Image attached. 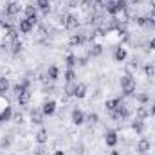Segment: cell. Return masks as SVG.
<instances>
[{
	"label": "cell",
	"mask_w": 155,
	"mask_h": 155,
	"mask_svg": "<svg viewBox=\"0 0 155 155\" xmlns=\"http://www.w3.org/2000/svg\"><path fill=\"white\" fill-rule=\"evenodd\" d=\"M116 5H117V11H124L128 7V0H116Z\"/></svg>",
	"instance_id": "cell-31"
},
{
	"label": "cell",
	"mask_w": 155,
	"mask_h": 155,
	"mask_svg": "<svg viewBox=\"0 0 155 155\" xmlns=\"http://www.w3.org/2000/svg\"><path fill=\"white\" fill-rule=\"evenodd\" d=\"M144 74H146L148 78L155 76V65L153 63H146V65H144Z\"/></svg>",
	"instance_id": "cell-25"
},
{
	"label": "cell",
	"mask_w": 155,
	"mask_h": 155,
	"mask_svg": "<svg viewBox=\"0 0 155 155\" xmlns=\"http://www.w3.org/2000/svg\"><path fill=\"white\" fill-rule=\"evenodd\" d=\"M58 76H60V69H58L56 65H51V67H49V71H47V78H49L51 81H56Z\"/></svg>",
	"instance_id": "cell-18"
},
{
	"label": "cell",
	"mask_w": 155,
	"mask_h": 155,
	"mask_svg": "<svg viewBox=\"0 0 155 155\" xmlns=\"http://www.w3.org/2000/svg\"><path fill=\"white\" fill-rule=\"evenodd\" d=\"M87 121H88L90 124H97V123H99V116H97L96 112H90V114L87 116Z\"/></svg>",
	"instance_id": "cell-28"
},
{
	"label": "cell",
	"mask_w": 155,
	"mask_h": 155,
	"mask_svg": "<svg viewBox=\"0 0 155 155\" xmlns=\"http://www.w3.org/2000/svg\"><path fill=\"white\" fill-rule=\"evenodd\" d=\"M61 22H63V27L65 29H76L78 25H79V20H78V16H74V15H65Z\"/></svg>",
	"instance_id": "cell-3"
},
{
	"label": "cell",
	"mask_w": 155,
	"mask_h": 155,
	"mask_svg": "<svg viewBox=\"0 0 155 155\" xmlns=\"http://www.w3.org/2000/svg\"><path fill=\"white\" fill-rule=\"evenodd\" d=\"M76 85L78 83H74V81H71V83L65 85V97H72L76 94Z\"/></svg>",
	"instance_id": "cell-19"
},
{
	"label": "cell",
	"mask_w": 155,
	"mask_h": 155,
	"mask_svg": "<svg viewBox=\"0 0 155 155\" xmlns=\"http://www.w3.org/2000/svg\"><path fill=\"white\" fill-rule=\"evenodd\" d=\"M9 116H11V108H9V107H5V112L2 114V119H4V121H7Z\"/></svg>",
	"instance_id": "cell-35"
},
{
	"label": "cell",
	"mask_w": 155,
	"mask_h": 155,
	"mask_svg": "<svg viewBox=\"0 0 155 155\" xmlns=\"http://www.w3.org/2000/svg\"><path fill=\"white\" fill-rule=\"evenodd\" d=\"M35 139H36V143H38V144H45V143H47V139H49L47 130H45V128H40L38 132H36V135H35Z\"/></svg>",
	"instance_id": "cell-10"
},
{
	"label": "cell",
	"mask_w": 155,
	"mask_h": 155,
	"mask_svg": "<svg viewBox=\"0 0 155 155\" xmlns=\"http://www.w3.org/2000/svg\"><path fill=\"white\" fill-rule=\"evenodd\" d=\"M108 114H110V117H112L114 121H124V119L130 117V110H128V107H126L124 103H121L116 110H112V112H108Z\"/></svg>",
	"instance_id": "cell-2"
},
{
	"label": "cell",
	"mask_w": 155,
	"mask_h": 155,
	"mask_svg": "<svg viewBox=\"0 0 155 155\" xmlns=\"http://www.w3.org/2000/svg\"><path fill=\"white\" fill-rule=\"evenodd\" d=\"M78 61H79V65H87V58H79Z\"/></svg>",
	"instance_id": "cell-39"
},
{
	"label": "cell",
	"mask_w": 155,
	"mask_h": 155,
	"mask_svg": "<svg viewBox=\"0 0 155 155\" xmlns=\"http://www.w3.org/2000/svg\"><path fill=\"white\" fill-rule=\"evenodd\" d=\"M7 88H9V79L2 76L0 78V92H7Z\"/></svg>",
	"instance_id": "cell-27"
},
{
	"label": "cell",
	"mask_w": 155,
	"mask_h": 155,
	"mask_svg": "<svg viewBox=\"0 0 155 155\" xmlns=\"http://www.w3.org/2000/svg\"><path fill=\"white\" fill-rule=\"evenodd\" d=\"M31 119H33L35 124H41L43 123V112L41 110H33L31 112Z\"/></svg>",
	"instance_id": "cell-20"
},
{
	"label": "cell",
	"mask_w": 155,
	"mask_h": 155,
	"mask_svg": "<svg viewBox=\"0 0 155 155\" xmlns=\"http://www.w3.org/2000/svg\"><path fill=\"white\" fill-rule=\"evenodd\" d=\"M36 9H38L36 5H25V9H24V13H25V18L38 16V11H36Z\"/></svg>",
	"instance_id": "cell-21"
},
{
	"label": "cell",
	"mask_w": 155,
	"mask_h": 155,
	"mask_svg": "<svg viewBox=\"0 0 155 155\" xmlns=\"http://www.w3.org/2000/svg\"><path fill=\"white\" fill-rule=\"evenodd\" d=\"M150 146H152V144H150L148 139H139V143H137V152H139L141 155H144L148 150H150Z\"/></svg>",
	"instance_id": "cell-8"
},
{
	"label": "cell",
	"mask_w": 155,
	"mask_h": 155,
	"mask_svg": "<svg viewBox=\"0 0 155 155\" xmlns=\"http://www.w3.org/2000/svg\"><path fill=\"white\" fill-rule=\"evenodd\" d=\"M135 24L141 25V27H148V25H152V24H150V18H146V16H137V18H135Z\"/></svg>",
	"instance_id": "cell-24"
},
{
	"label": "cell",
	"mask_w": 155,
	"mask_h": 155,
	"mask_svg": "<svg viewBox=\"0 0 155 155\" xmlns=\"http://www.w3.org/2000/svg\"><path fill=\"white\" fill-rule=\"evenodd\" d=\"M110 155H119V152H117V150H114V152H112Z\"/></svg>",
	"instance_id": "cell-43"
},
{
	"label": "cell",
	"mask_w": 155,
	"mask_h": 155,
	"mask_svg": "<svg viewBox=\"0 0 155 155\" xmlns=\"http://www.w3.org/2000/svg\"><path fill=\"white\" fill-rule=\"evenodd\" d=\"M135 116H137V119H146V117H150V108L146 105H141L135 108Z\"/></svg>",
	"instance_id": "cell-7"
},
{
	"label": "cell",
	"mask_w": 155,
	"mask_h": 155,
	"mask_svg": "<svg viewBox=\"0 0 155 155\" xmlns=\"http://www.w3.org/2000/svg\"><path fill=\"white\" fill-rule=\"evenodd\" d=\"M135 99H137L139 103H146V101H148L150 97H148L146 94H137V96H135Z\"/></svg>",
	"instance_id": "cell-34"
},
{
	"label": "cell",
	"mask_w": 155,
	"mask_h": 155,
	"mask_svg": "<svg viewBox=\"0 0 155 155\" xmlns=\"http://www.w3.org/2000/svg\"><path fill=\"white\" fill-rule=\"evenodd\" d=\"M54 110H56V101H45L43 105H41V112H43V116H52L54 114Z\"/></svg>",
	"instance_id": "cell-5"
},
{
	"label": "cell",
	"mask_w": 155,
	"mask_h": 155,
	"mask_svg": "<svg viewBox=\"0 0 155 155\" xmlns=\"http://www.w3.org/2000/svg\"><path fill=\"white\" fill-rule=\"evenodd\" d=\"M150 49H152V51H155V38L150 40Z\"/></svg>",
	"instance_id": "cell-38"
},
{
	"label": "cell",
	"mask_w": 155,
	"mask_h": 155,
	"mask_svg": "<svg viewBox=\"0 0 155 155\" xmlns=\"http://www.w3.org/2000/svg\"><path fill=\"white\" fill-rule=\"evenodd\" d=\"M152 9L155 11V0H152Z\"/></svg>",
	"instance_id": "cell-42"
},
{
	"label": "cell",
	"mask_w": 155,
	"mask_h": 155,
	"mask_svg": "<svg viewBox=\"0 0 155 155\" xmlns=\"http://www.w3.org/2000/svg\"><path fill=\"white\" fill-rule=\"evenodd\" d=\"M22 119H24L22 114H15V116H13V121H15V123H22Z\"/></svg>",
	"instance_id": "cell-36"
},
{
	"label": "cell",
	"mask_w": 155,
	"mask_h": 155,
	"mask_svg": "<svg viewBox=\"0 0 155 155\" xmlns=\"http://www.w3.org/2000/svg\"><path fill=\"white\" fill-rule=\"evenodd\" d=\"M54 155H65V153H63V152H56Z\"/></svg>",
	"instance_id": "cell-44"
},
{
	"label": "cell",
	"mask_w": 155,
	"mask_h": 155,
	"mask_svg": "<svg viewBox=\"0 0 155 155\" xmlns=\"http://www.w3.org/2000/svg\"><path fill=\"white\" fill-rule=\"evenodd\" d=\"M36 7H38L43 15H49V11H51V2H49V0H36Z\"/></svg>",
	"instance_id": "cell-12"
},
{
	"label": "cell",
	"mask_w": 155,
	"mask_h": 155,
	"mask_svg": "<svg viewBox=\"0 0 155 155\" xmlns=\"http://www.w3.org/2000/svg\"><path fill=\"white\" fill-rule=\"evenodd\" d=\"M76 63H78V58L74 56V54H69V56H67V60H65V65H67L69 69H72Z\"/></svg>",
	"instance_id": "cell-26"
},
{
	"label": "cell",
	"mask_w": 155,
	"mask_h": 155,
	"mask_svg": "<svg viewBox=\"0 0 155 155\" xmlns=\"http://www.w3.org/2000/svg\"><path fill=\"white\" fill-rule=\"evenodd\" d=\"M101 52H103V47H101L99 43H94V45H92V51H90V54H92V56H99Z\"/></svg>",
	"instance_id": "cell-29"
},
{
	"label": "cell",
	"mask_w": 155,
	"mask_h": 155,
	"mask_svg": "<svg viewBox=\"0 0 155 155\" xmlns=\"http://www.w3.org/2000/svg\"><path fill=\"white\" fill-rule=\"evenodd\" d=\"M121 103H123V99H121V97H116V99H108V101L105 103V108H107L108 112H112V110H116V108L119 107V105H121Z\"/></svg>",
	"instance_id": "cell-13"
},
{
	"label": "cell",
	"mask_w": 155,
	"mask_h": 155,
	"mask_svg": "<svg viewBox=\"0 0 155 155\" xmlns=\"http://www.w3.org/2000/svg\"><path fill=\"white\" fill-rule=\"evenodd\" d=\"M72 123L78 124V126L83 124V123H85V114H83L81 110H74V112H72Z\"/></svg>",
	"instance_id": "cell-16"
},
{
	"label": "cell",
	"mask_w": 155,
	"mask_h": 155,
	"mask_svg": "<svg viewBox=\"0 0 155 155\" xmlns=\"http://www.w3.org/2000/svg\"><path fill=\"white\" fill-rule=\"evenodd\" d=\"M121 88H123L124 96H132L134 90H135V78L130 76V74H124L121 78Z\"/></svg>",
	"instance_id": "cell-1"
},
{
	"label": "cell",
	"mask_w": 155,
	"mask_h": 155,
	"mask_svg": "<svg viewBox=\"0 0 155 155\" xmlns=\"http://www.w3.org/2000/svg\"><path fill=\"white\" fill-rule=\"evenodd\" d=\"M150 24H152V25H155V11H152V13H150Z\"/></svg>",
	"instance_id": "cell-37"
},
{
	"label": "cell",
	"mask_w": 155,
	"mask_h": 155,
	"mask_svg": "<svg viewBox=\"0 0 155 155\" xmlns=\"http://www.w3.org/2000/svg\"><path fill=\"white\" fill-rule=\"evenodd\" d=\"M74 79H76V72H74L72 69H69V71L65 72V81L71 83V81H74Z\"/></svg>",
	"instance_id": "cell-30"
},
{
	"label": "cell",
	"mask_w": 155,
	"mask_h": 155,
	"mask_svg": "<svg viewBox=\"0 0 155 155\" xmlns=\"http://www.w3.org/2000/svg\"><path fill=\"white\" fill-rule=\"evenodd\" d=\"M105 9H107V13H110V15H116V13H117L116 0H108V2L105 4Z\"/></svg>",
	"instance_id": "cell-23"
},
{
	"label": "cell",
	"mask_w": 155,
	"mask_h": 155,
	"mask_svg": "<svg viewBox=\"0 0 155 155\" xmlns=\"http://www.w3.org/2000/svg\"><path fill=\"white\" fill-rule=\"evenodd\" d=\"M150 116H153V117H155V103L152 105V108H150Z\"/></svg>",
	"instance_id": "cell-40"
},
{
	"label": "cell",
	"mask_w": 155,
	"mask_h": 155,
	"mask_svg": "<svg viewBox=\"0 0 155 155\" xmlns=\"http://www.w3.org/2000/svg\"><path fill=\"white\" fill-rule=\"evenodd\" d=\"M105 143H107L108 146H116L117 144V134L114 130H107V132H105Z\"/></svg>",
	"instance_id": "cell-6"
},
{
	"label": "cell",
	"mask_w": 155,
	"mask_h": 155,
	"mask_svg": "<svg viewBox=\"0 0 155 155\" xmlns=\"http://www.w3.org/2000/svg\"><path fill=\"white\" fill-rule=\"evenodd\" d=\"M35 155H47V150H45V146H43V144H40L38 148L35 150Z\"/></svg>",
	"instance_id": "cell-33"
},
{
	"label": "cell",
	"mask_w": 155,
	"mask_h": 155,
	"mask_svg": "<svg viewBox=\"0 0 155 155\" xmlns=\"http://www.w3.org/2000/svg\"><path fill=\"white\" fill-rule=\"evenodd\" d=\"M114 60L119 61V63H123L124 60H126V49H123V47H117L116 52H114Z\"/></svg>",
	"instance_id": "cell-15"
},
{
	"label": "cell",
	"mask_w": 155,
	"mask_h": 155,
	"mask_svg": "<svg viewBox=\"0 0 155 155\" xmlns=\"http://www.w3.org/2000/svg\"><path fill=\"white\" fill-rule=\"evenodd\" d=\"M33 27H35V25H33V24H31V22H29L27 18H24V20H20V31H22L24 35H27V33H31V31H33Z\"/></svg>",
	"instance_id": "cell-14"
},
{
	"label": "cell",
	"mask_w": 155,
	"mask_h": 155,
	"mask_svg": "<svg viewBox=\"0 0 155 155\" xmlns=\"http://www.w3.org/2000/svg\"><path fill=\"white\" fill-rule=\"evenodd\" d=\"M85 40H87V33H78V35H72V36H71V45H74V47H76V45H81Z\"/></svg>",
	"instance_id": "cell-11"
},
{
	"label": "cell",
	"mask_w": 155,
	"mask_h": 155,
	"mask_svg": "<svg viewBox=\"0 0 155 155\" xmlns=\"http://www.w3.org/2000/svg\"><path fill=\"white\" fill-rule=\"evenodd\" d=\"M20 4L16 2V0H9L7 4H5V13L9 15V16H15V15H18L20 13Z\"/></svg>",
	"instance_id": "cell-4"
},
{
	"label": "cell",
	"mask_w": 155,
	"mask_h": 155,
	"mask_svg": "<svg viewBox=\"0 0 155 155\" xmlns=\"http://www.w3.org/2000/svg\"><path fill=\"white\" fill-rule=\"evenodd\" d=\"M76 97H85L87 96V85L85 83H78L76 85Z\"/></svg>",
	"instance_id": "cell-22"
},
{
	"label": "cell",
	"mask_w": 155,
	"mask_h": 155,
	"mask_svg": "<svg viewBox=\"0 0 155 155\" xmlns=\"http://www.w3.org/2000/svg\"><path fill=\"white\" fill-rule=\"evenodd\" d=\"M132 128L135 130V134H143V132L146 130V126H144V119H137V117H135V121H132Z\"/></svg>",
	"instance_id": "cell-9"
},
{
	"label": "cell",
	"mask_w": 155,
	"mask_h": 155,
	"mask_svg": "<svg viewBox=\"0 0 155 155\" xmlns=\"http://www.w3.org/2000/svg\"><path fill=\"white\" fill-rule=\"evenodd\" d=\"M29 101H31V92H29V90H24L22 94H18V105L24 107V105H27Z\"/></svg>",
	"instance_id": "cell-17"
},
{
	"label": "cell",
	"mask_w": 155,
	"mask_h": 155,
	"mask_svg": "<svg viewBox=\"0 0 155 155\" xmlns=\"http://www.w3.org/2000/svg\"><path fill=\"white\" fill-rule=\"evenodd\" d=\"M141 2H143V0H132V4H134V5H137V4H141Z\"/></svg>",
	"instance_id": "cell-41"
},
{
	"label": "cell",
	"mask_w": 155,
	"mask_h": 155,
	"mask_svg": "<svg viewBox=\"0 0 155 155\" xmlns=\"http://www.w3.org/2000/svg\"><path fill=\"white\" fill-rule=\"evenodd\" d=\"M22 49H24L22 41H18V40H16V41H13V52H15V54H18V52L22 51Z\"/></svg>",
	"instance_id": "cell-32"
}]
</instances>
